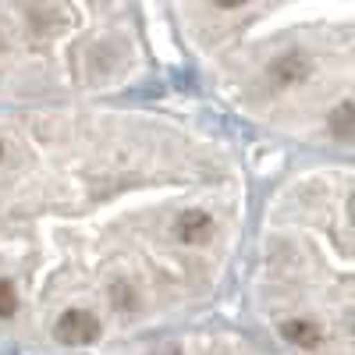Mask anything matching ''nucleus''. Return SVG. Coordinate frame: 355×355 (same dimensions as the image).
I'll return each instance as SVG.
<instances>
[{
    "instance_id": "obj_1",
    "label": "nucleus",
    "mask_w": 355,
    "mask_h": 355,
    "mask_svg": "<svg viewBox=\"0 0 355 355\" xmlns=\"http://www.w3.org/2000/svg\"><path fill=\"white\" fill-rule=\"evenodd\" d=\"M295 199L281 242L284 316L313 327V355H355V174H316Z\"/></svg>"
},
{
    "instance_id": "obj_2",
    "label": "nucleus",
    "mask_w": 355,
    "mask_h": 355,
    "mask_svg": "<svg viewBox=\"0 0 355 355\" xmlns=\"http://www.w3.org/2000/svg\"><path fill=\"white\" fill-rule=\"evenodd\" d=\"M263 85L302 135L355 153V8L295 25L263 61Z\"/></svg>"
},
{
    "instance_id": "obj_3",
    "label": "nucleus",
    "mask_w": 355,
    "mask_h": 355,
    "mask_svg": "<svg viewBox=\"0 0 355 355\" xmlns=\"http://www.w3.org/2000/svg\"><path fill=\"white\" fill-rule=\"evenodd\" d=\"M53 334L64 345H89V341L100 338V320L93 313H85V309H68V313H61V320H57Z\"/></svg>"
},
{
    "instance_id": "obj_4",
    "label": "nucleus",
    "mask_w": 355,
    "mask_h": 355,
    "mask_svg": "<svg viewBox=\"0 0 355 355\" xmlns=\"http://www.w3.org/2000/svg\"><path fill=\"white\" fill-rule=\"evenodd\" d=\"M174 234L185 245H206L217 234V224H214V217L206 210H185L182 217H178V231Z\"/></svg>"
},
{
    "instance_id": "obj_5",
    "label": "nucleus",
    "mask_w": 355,
    "mask_h": 355,
    "mask_svg": "<svg viewBox=\"0 0 355 355\" xmlns=\"http://www.w3.org/2000/svg\"><path fill=\"white\" fill-rule=\"evenodd\" d=\"M15 306H18L15 288H11L8 281H0V316H11V313H15Z\"/></svg>"
},
{
    "instance_id": "obj_6",
    "label": "nucleus",
    "mask_w": 355,
    "mask_h": 355,
    "mask_svg": "<svg viewBox=\"0 0 355 355\" xmlns=\"http://www.w3.org/2000/svg\"><path fill=\"white\" fill-rule=\"evenodd\" d=\"M0 157H4V146H0Z\"/></svg>"
}]
</instances>
